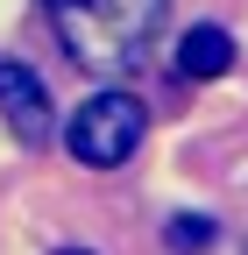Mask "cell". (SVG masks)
Wrapping results in <instances>:
<instances>
[{"mask_svg": "<svg viewBox=\"0 0 248 255\" xmlns=\"http://www.w3.org/2000/svg\"><path fill=\"white\" fill-rule=\"evenodd\" d=\"M163 7L170 0H43L64 57L92 78H128L156 43Z\"/></svg>", "mask_w": 248, "mask_h": 255, "instance_id": "cell-1", "label": "cell"}, {"mask_svg": "<svg viewBox=\"0 0 248 255\" xmlns=\"http://www.w3.org/2000/svg\"><path fill=\"white\" fill-rule=\"evenodd\" d=\"M142 135H149V107L135 100V92L107 85V92H92V100L71 114L64 149L78 156L85 170H121V163H128V156L142 149Z\"/></svg>", "mask_w": 248, "mask_h": 255, "instance_id": "cell-2", "label": "cell"}, {"mask_svg": "<svg viewBox=\"0 0 248 255\" xmlns=\"http://www.w3.org/2000/svg\"><path fill=\"white\" fill-rule=\"evenodd\" d=\"M0 121H7L28 149H43V142L57 135V100H50V85L28 71V64H14V57H0Z\"/></svg>", "mask_w": 248, "mask_h": 255, "instance_id": "cell-3", "label": "cell"}, {"mask_svg": "<svg viewBox=\"0 0 248 255\" xmlns=\"http://www.w3.org/2000/svg\"><path fill=\"white\" fill-rule=\"evenodd\" d=\"M227 64H234V36L220 21H199L177 36V78H220Z\"/></svg>", "mask_w": 248, "mask_h": 255, "instance_id": "cell-4", "label": "cell"}, {"mask_svg": "<svg viewBox=\"0 0 248 255\" xmlns=\"http://www.w3.org/2000/svg\"><path fill=\"white\" fill-rule=\"evenodd\" d=\"M213 241H220V227H213V220H199V213L163 220V248H177V255H206Z\"/></svg>", "mask_w": 248, "mask_h": 255, "instance_id": "cell-5", "label": "cell"}, {"mask_svg": "<svg viewBox=\"0 0 248 255\" xmlns=\"http://www.w3.org/2000/svg\"><path fill=\"white\" fill-rule=\"evenodd\" d=\"M57 255H92V248H57Z\"/></svg>", "mask_w": 248, "mask_h": 255, "instance_id": "cell-6", "label": "cell"}]
</instances>
